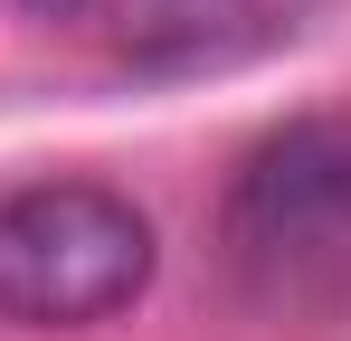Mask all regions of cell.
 <instances>
[{
    "label": "cell",
    "instance_id": "7a4b0ae2",
    "mask_svg": "<svg viewBox=\"0 0 351 341\" xmlns=\"http://www.w3.org/2000/svg\"><path fill=\"white\" fill-rule=\"evenodd\" d=\"M228 256L266 303H351V133L294 123L228 190Z\"/></svg>",
    "mask_w": 351,
    "mask_h": 341
},
{
    "label": "cell",
    "instance_id": "277c9868",
    "mask_svg": "<svg viewBox=\"0 0 351 341\" xmlns=\"http://www.w3.org/2000/svg\"><path fill=\"white\" fill-rule=\"evenodd\" d=\"M29 10H76V0H29Z\"/></svg>",
    "mask_w": 351,
    "mask_h": 341
},
{
    "label": "cell",
    "instance_id": "6da1fadb",
    "mask_svg": "<svg viewBox=\"0 0 351 341\" xmlns=\"http://www.w3.org/2000/svg\"><path fill=\"white\" fill-rule=\"evenodd\" d=\"M152 218L105 180H29L0 199V323L86 332L152 284Z\"/></svg>",
    "mask_w": 351,
    "mask_h": 341
},
{
    "label": "cell",
    "instance_id": "3957f363",
    "mask_svg": "<svg viewBox=\"0 0 351 341\" xmlns=\"http://www.w3.org/2000/svg\"><path fill=\"white\" fill-rule=\"evenodd\" d=\"M95 10H105V48L133 76H219L285 48L313 19V0H95Z\"/></svg>",
    "mask_w": 351,
    "mask_h": 341
}]
</instances>
